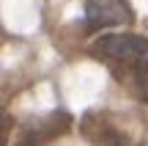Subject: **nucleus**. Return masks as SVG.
Segmentation results:
<instances>
[{
  "instance_id": "nucleus-1",
  "label": "nucleus",
  "mask_w": 148,
  "mask_h": 146,
  "mask_svg": "<svg viewBox=\"0 0 148 146\" xmlns=\"http://www.w3.org/2000/svg\"><path fill=\"white\" fill-rule=\"evenodd\" d=\"M93 50L99 58L126 61V64H145L148 61V39L134 36V33H107L96 39Z\"/></svg>"
},
{
  "instance_id": "nucleus-2",
  "label": "nucleus",
  "mask_w": 148,
  "mask_h": 146,
  "mask_svg": "<svg viewBox=\"0 0 148 146\" xmlns=\"http://www.w3.org/2000/svg\"><path fill=\"white\" fill-rule=\"evenodd\" d=\"M129 19H132V11L123 0H88L85 3V25L90 30L126 25Z\"/></svg>"
},
{
  "instance_id": "nucleus-3",
  "label": "nucleus",
  "mask_w": 148,
  "mask_h": 146,
  "mask_svg": "<svg viewBox=\"0 0 148 146\" xmlns=\"http://www.w3.org/2000/svg\"><path fill=\"white\" fill-rule=\"evenodd\" d=\"M38 141H41V138H38V132H36V130H27L25 135L19 138V146H38Z\"/></svg>"
},
{
  "instance_id": "nucleus-4",
  "label": "nucleus",
  "mask_w": 148,
  "mask_h": 146,
  "mask_svg": "<svg viewBox=\"0 0 148 146\" xmlns=\"http://www.w3.org/2000/svg\"><path fill=\"white\" fill-rule=\"evenodd\" d=\"M101 143H104V146H126V143H123V141H121V138H118V135H115L112 130H107V132H104Z\"/></svg>"
}]
</instances>
